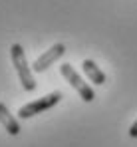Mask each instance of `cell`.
Returning a JSON list of instances; mask_svg holds the SVG:
<instances>
[{
	"mask_svg": "<svg viewBox=\"0 0 137 147\" xmlns=\"http://www.w3.org/2000/svg\"><path fill=\"white\" fill-rule=\"evenodd\" d=\"M10 58H12V64L18 72V78H20V84L26 92H34L36 90V82H34V76H32V68L26 60V54H24V48L20 44H12L10 46Z\"/></svg>",
	"mask_w": 137,
	"mask_h": 147,
	"instance_id": "6da1fadb",
	"label": "cell"
},
{
	"mask_svg": "<svg viewBox=\"0 0 137 147\" xmlns=\"http://www.w3.org/2000/svg\"><path fill=\"white\" fill-rule=\"evenodd\" d=\"M60 99H62V94H60V92H52V94H48V96H44V98L34 99V101L22 105V107L18 109V117H20V119L34 117V115L42 113V111H46V109H52Z\"/></svg>",
	"mask_w": 137,
	"mask_h": 147,
	"instance_id": "7a4b0ae2",
	"label": "cell"
},
{
	"mask_svg": "<svg viewBox=\"0 0 137 147\" xmlns=\"http://www.w3.org/2000/svg\"><path fill=\"white\" fill-rule=\"evenodd\" d=\"M60 72H62V76L70 82V86L80 94V98L84 99V101H88V103H90V101L95 99L93 90L88 86V82H84V80H82V76L72 68V64H62V66H60Z\"/></svg>",
	"mask_w": 137,
	"mask_h": 147,
	"instance_id": "3957f363",
	"label": "cell"
},
{
	"mask_svg": "<svg viewBox=\"0 0 137 147\" xmlns=\"http://www.w3.org/2000/svg\"><path fill=\"white\" fill-rule=\"evenodd\" d=\"M66 54V46L64 44H56V46H52V48L48 50V52H44L34 64H32V72H46L56 60H60L62 56Z\"/></svg>",
	"mask_w": 137,
	"mask_h": 147,
	"instance_id": "277c9868",
	"label": "cell"
},
{
	"mask_svg": "<svg viewBox=\"0 0 137 147\" xmlns=\"http://www.w3.org/2000/svg\"><path fill=\"white\" fill-rule=\"evenodd\" d=\"M82 70L88 76V80H90L91 84H95V86H103V84L107 82L103 70H101L93 60H84V62H82Z\"/></svg>",
	"mask_w": 137,
	"mask_h": 147,
	"instance_id": "5b68a950",
	"label": "cell"
},
{
	"mask_svg": "<svg viewBox=\"0 0 137 147\" xmlns=\"http://www.w3.org/2000/svg\"><path fill=\"white\" fill-rule=\"evenodd\" d=\"M0 123L4 125V129L8 131V135H18L20 133V123H18V119L10 113L8 105L2 103V101H0Z\"/></svg>",
	"mask_w": 137,
	"mask_h": 147,
	"instance_id": "8992f818",
	"label": "cell"
},
{
	"mask_svg": "<svg viewBox=\"0 0 137 147\" xmlns=\"http://www.w3.org/2000/svg\"><path fill=\"white\" fill-rule=\"evenodd\" d=\"M129 135H131V137H137V119H135V123L129 127Z\"/></svg>",
	"mask_w": 137,
	"mask_h": 147,
	"instance_id": "52a82bcc",
	"label": "cell"
}]
</instances>
